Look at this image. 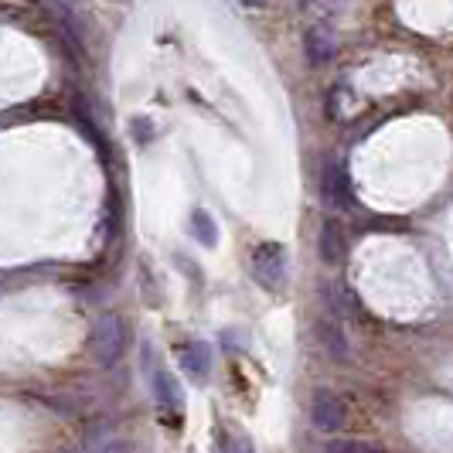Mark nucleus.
<instances>
[{
    "instance_id": "obj_8",
    "label": "nucleus",
    "mask_w": 453,
    "mask_h": 453,
    "mask_svg": "<svg viewBox=\"0 0 453 453\" xmlns=\"http://www.w3.org/2000/svg\"><path fill=\"white\" fill-rule=\"evenodd\" d=\"M303 55H307L311 65L331 62V55H334V38H331L324 27H311V31L303 35Z\"/></svg>"
},
{
    "instance_id": "obj_9",
    "label": "nucleus",
    "mask_w": 453,
    "mask_h": 453,
    "mask_svg": "<svg viewBox=\"0 0 453 453\" xmlns=\"http://www.w3.org/2000/svg\"><path fill=\"white\" fill-rule=\"evenodd\" d=\"M318 334H320V341H324V348H327V355H331L334 362H348V358H351L348 338H344V331H341L338 324H327V320H320Z\"/></svg>"
},
{
    "instance_id": "obj_14",
    "label": "nucleus",
    "mask_w": 453,
    "mask_h": 453,
    "mask_svg": "<svg viewBox=\"0 0 453 453\" xmlns=\"http://www.w3.org/2000/svg\"><path fill=\"white\" fill-rule=\"evenodd\" d=\"M62 453H86V450H62Z\"/></svg>"
},
{
    "instance_id": "obj_7",
    "label": "nucleus",
    "mask_w": 453,
    "mask_h": 453,
    "mask_svg": "<svg viewBox=\"0 0 453 453\" xmlns=\"http://www.w3.org/2000/svg\"><path fill=\"white\" fill-rule=\"evenodd\" d=\"M150 386H154V399H157L160 409H181V388H178V379L167 368L150 372Z\"/></svg>"
},
{
    "instance_id": "obj_2",
    "label": "nucleus",
    "mask_w": 453,
    "mask_h": 453,
    "mask_svg": "<svg viewBox=\"0 0 453 453\" xmlns=\"http://www.w3.org/2000/svg\"><path fill=\"white\" fill-rule=\"evenodd\" d=\"M252 276L256 283H263L266 290H280L287 280V250L280 242H259L252 250Z\"/></svg>"
},
{
    "instance_id": "obj_13",
    "label": "nucleus",
    "mask_w": 453,
    "mask_h": 453,
    "mask_svg": "<svg viewBox=\"0 0 453 453\" xmlns=\"http://www.w3.org/2000/svg\"><path fill=\"white\" fill-rule=\"evenodd\" d=\"M99 453H134V447L127 440H110V443L99 447Z\"/></svg>"
},
{
    "instance_id": "obj_5",
    "label": "nucleus",
    "mask_w": 453,
    "mask_h": 453,
    "mask_svg": "<svg viewBox=\"0 0 453 453\" xmlns=\"http://www.w3.org/2000/svg\"><path fill=\"white\" fill-rule=\"evenodd\" d=\"M320 195H324V202L334 204V208H344L348 204V174H344V167H341L338 160H327L324 164V174H320Z\"/></svg>"
},
{
    "instance_id": "obj_6",
    "label": "nucleus",
    "mask_w": 453,
    "mask_h": 453,
    "mask_svg": "<svg viewBox=\"0 0 453 453\" xmlns=\"http://www.w3.org/2000/svg\"><path fill=\"white\" fill-rule=\"evenodd\" d=\"M344 228H341L338 219H327L324 226H320V235H318V252L320 259L327 263V266H338L341 259H344Z\"/></svg>"
},
{
    "instance_id": "obj_10",
    "label": "nucleus",
    "mask_w": 453,
    "mask_h": 453,
    "mask_svg": "<svg viewBox=\"0 0 453 453\" xmlns=\"http://www.w3.org/2000/svg\"><path fill=\"white\" fill-rule=\"evenodd\" d=\"M191 232H195V239L202 242V246H219V226H215V219L204 211V208H195L191 211Z\"/></svg>"
},
{
    "instance_id": "obj_3",
    "label": "nucleus",
    "mask_w": 453,
    "mask_h": 453,
    "mask_svg": "<svg viewBox=\"0 0 453 453\" xmlns=\"http://www.w3.org/2000/svg\"><path fill=\"white\" fill-rule=\"evenodd\" d=\"M311 423L320 433H334L348 423V409H344V403H341L334 392L320 388V392H314V399H311Z\"/></svg>"
},
{
    "instance_id": "obj_15",
    "label": "nucleus",
    "mask_w": 453,
    "mask_h": 453,
    "mask_svg": "<svg viewBox=\"0 0 453 453\" xmlns=\"http://www.w3.org/2000/svg\"><path fill=\"white\" fill-rule=\"evenodd\" d=\"M303 4H311V0H303Z\"/></svg>"
},
{
    "instance_id": "obj_1",
    "label": "nucleus",
    "mask_w": 453,
    "mask_h": 453,
    "mask_svg": "<svg viewBox=\"0 0 453 453\" xmlns=\"http://www.w3.org/2000/svg\"><path fill=\"white\" fill-rule=\"evenodd\" d=\"M92 358L99 362V368H113L127 348V331H123V320L116 314H103L92 327Z\"/></svg>"
},
{
    "instance_id": "obj_12",
    "label": "nucleus",
    "mask_w": 453,
    "mask_h": 453,
    "mask_svg": "<svg viewBox=\"0 0 453 453\" xmlns=\"http://www.w3.org/2000/svg\"><path fill=\"white\" fill-rule=\"evenodd\" d=\"M219 453H250V440H228L226 433H219Z\"/></svg>"
},
{
    "instance_id": "obj_11",
    "label": "nucleus",
    "mask_w": 453,
    "mask_h": 453,
    "mask_svg": "<svg viewBox=\"0 0 453 453\" xmlns=\"http://www.w3.org/2000/svg\"><path fill=\"white\" fill-rule=\"evenodd\" d=\"M327 453H382L379 447H372V443H365V440H334Z\"/></svg>"
},
{
    "instance_id": "obj_4",
    "label": "nucleus",
    "mask_w": 453,
    "mask_h": 453,
    "mask_svg": "<svg viewBox=\"0 0 453 453\" xmlns=\"http://www.w3.org/2000/svg\"><path fill=\"white\" fill-rule=\"evenodd\" d=\"M178 362H181V372L195 386L208 382V375H211V351H208V344H202V341L178 344Z\"/></svg>"
}]
</instances>
